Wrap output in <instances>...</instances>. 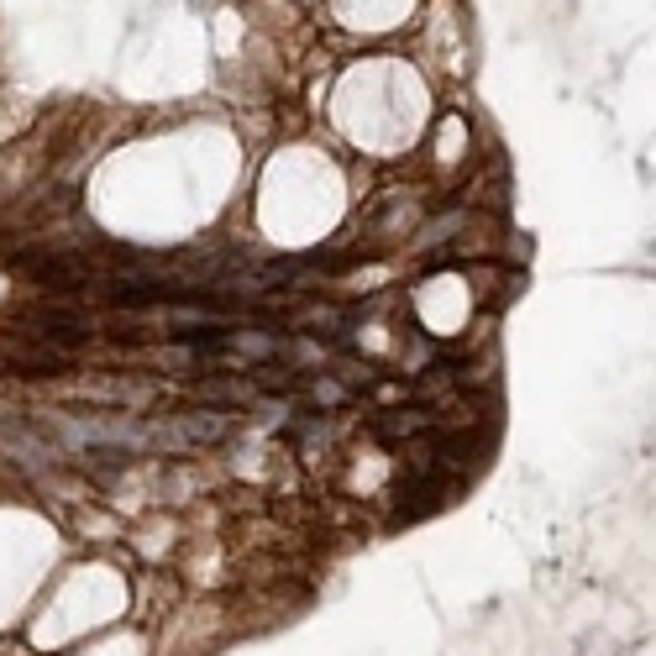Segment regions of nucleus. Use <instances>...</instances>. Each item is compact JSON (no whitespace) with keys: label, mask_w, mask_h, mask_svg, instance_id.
Instances as JSON below:
<instances>
[{"label":"nucleus","mask_w":656,"mask_h":656,"mask_svg":"<svg viewBox=\"0 0 656 656\" xmlns=\"http://www.w3.org/2000/svg\"><path fill=\"white\" fill-rule=\"evenodd\" d=\"M431 421H436L431 410H404V404H399V410H383L374 421V436H383V442H410V436L431 431Z\"/></svg>","instance_id":"nucleus-3"},{"label":"nucleus","mask_w":656,"mask_h":656,"mask_svg":"<svg viewBox=\"0 0 656 656\" xmlns=\"http://www.w3.org/2000/svg\"><path fill=\"white\" fill-rule=\"evenodd\" d=\"M16 326L26 331V336H37V342H47V352H64V347H85L94 336L90 315L85 310H69V305H32L16 315Z\"/></svg>","instance_id":"nucleus-1"},{"label":"nucleus","mask_w":656,"mask_h":656,"mask_svg":"<svg viewBox=\"0 0 656 656\" xmlns=\"http://www.w3.org/2000/svg\"><path fill=\"white\" fill-rule=\"evenodd\" d=\"M305 399L315 404V410H336L342 399H347V383H336V378H315L305 389Z\"/></svg>","instance_id":"nucleus-4"},{"label":"nucleus","mask_w":656,"mask_h":656,"mask_svg":"<svg viewBox=\"0 0 656 656\" xmlns=\"http://www.w3.org/2000/svg\"><path fill=\"white\" fill-rule=\"evenodd\" d=\"M226 431H232V421L211 415V410H185V415H168V421H147L153 446H211Z\"/></svg>","instance_id":"nucleus-2"}]
</instances>
